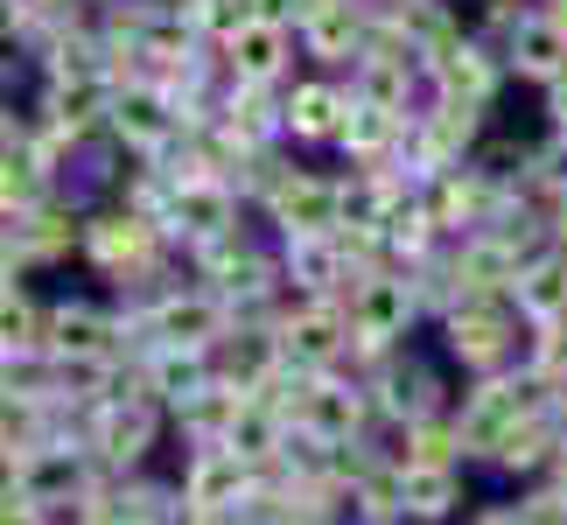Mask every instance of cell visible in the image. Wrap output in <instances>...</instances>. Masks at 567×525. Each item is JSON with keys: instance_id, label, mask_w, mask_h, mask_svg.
Here are the masks:
<instances>
[{"instance_id": "cell-26", "label": "cell", "mask_w": 567, "mask_h": 525, "mask_svg": "<svg viewBox=\"0 0 567 525\" xmlns=\"http://www.w3.org/2000/svg\"><path fill=\"white\" fill-rule=\"evenodd\" d=\"M176 14L196 42H231L252 21V0H176Z\"/></svg>"}, {"instance_id": "cell-3", "label": "cell", "mask_w": 567, "mask_h": 525, "mask_svg": "<svg viewBox=\"0 0 567 525\" xmlns=\"http://www.w3.org/2000/svg\"><path fill=\"white\" fill-rule=\"evenodd\" d=\"M252 217L274 238H330V231H343V168L301 155L288 168V183H280Z\"/></svg>"}, {"instance_id": "cell-23", "label": "cell", "mask_w": 567, "mask_h": 525, "mask_svg": "<svg viewBox=\"0 0 567 525\" xmlns=\"http://www.w3.org/2000/svg\"><path fill=\"white\" fill-rule=\"evenodd\" d=\"M512 309L533 322V330H547V322H567V253H539L526 274L512 280Z\"/></svg>"}, {"instance_id": "cell-19", "label": "cell", "mask_w": 567, "mask_h": 525, "mask_svg": "<svg viewBox=\"0 0 567 525\" xmlns=\"http://www.w3.org/2000/svg\"><path fill=\"white\" fill-rule=\"evenodd\" d=\"M554 455H560V434H554V421L547 413H526L505 442H497V455L476 476H497V484H512V491H526V484H539V476L554 470Z\"/></svg>"}, {"instance_id": "cell-28", "label": "cell", "mask_w": 567, "mask_h": 525, "mask_svg": "<svg viewBox=\"0 0 567 525\" xmlns=\"http://www.w3.org/2000/svg\"><path fill=\"white\" fill-rule=\"evenodd\" d=\"M539 126H547V134H567V71L554 78V84H539Z\"/></svg>"}, {"instance_id": "cell-22", "label": "cell", "mask_w": 567, "mask_h": 525, "mask_svg": "<svg viewBox=\"0 0 567 525\" xmlns=\"http://www.w3.org/2000/svg\"><path fill=\"white\" fill-rule=\"evenodd\" d=\"M238 406H246V392L238 385H204V392H189L183 406H168V428H176V449H204V442H225L231 421H238Z\"/></svg>"}, {"instance_id": "cell-6", "label": "cell", "mask_w": 567, "mask_h": 525, "mask_svg": "<svg viewBox=\"0 0 567 525\" xmlns=\"http://www.w3.org/2000/svg\"><path fill=\"white\" fill-rule=\"evenodd\" d=\"M421 210L442 225L449 238H470V231H484L497 210H505V183L484 168V162H455V168H442V175H427L421 183Z\"/></svg>"}, {"instance_id": "cell-20", "label": "cell", "mask_w": 567, "mask_h": 525, "mask_svg": "<svg viewBox=\"0 0 567 525\" xmlns=\"http://www.w3.org/2000/svg\"><path fill=\"white\" fill-rule=\"evenodd\" d=\"M470 476H476V470L406 463V470H400V491H406V525H455V518H470V512H463V505H476V497H470Z\"/></svg>"}, {"instance_id": "cell-7", "label": "cell", "mask_w": 567, "mask_h": 525, "mask_svg": "<svg viewBox=\"0 0 567 525\" xmlns=\"http://www.w3.org/2000/svg\"><path fill=\"white\" fill-rule=\"evenodd\" d=\"M351 78H337V71H301L288 84V147H301V155H330L337 134H343V120H351Z\"/></svg>"}, {"instance_id": "cell-18", "label": "cell", "mask_w": 567, "mask_h": 525, "mask_svg": "<svg viewBox=\"0 0 567 525\" xmlns=\"http://www.w3.org/2000/svg\"><path fill=\"white\" fill-rule=\"evenodd\" d=\"M113 84L105 78H78V84H29V105L35 113H50L71 141H99L105 120H113Z\"/></svg>"}, {"instance_id": "cell-24", "label": "cell", "mask_w": 567, "mask_h": 525, "mask_svg": "<svg viewBox=\"0 0 567 525\" xmlns=\"http://www.w3.org/2000/svg\"><path fill=\"white\" fill-rule=\"evenodd\" d=\"M50 196H56V175L42 168V162L29 155V147L0 162V217H8V225H21V217H29V210H42Z\"/></svg>"}, {"instance_id": "cell-21", "label": "cell", "mask_w": 567, "mask_h": 525, "mask_svg": "<svg viewBox=\"0 0 567 525\" xmlns=\"http://www.w3.org/2000/svg\"><path fill=\"white\" fill-rule=\"evenodd\" d=\"M400 147H406V113H392V105L358 99L330 155H337L343 168H364V162H385V155H400Z\"/></svg>"}, {"instance_id": "cell-16", "label": "cell", "mask_w": 567, "mask_h": 525, "mask_svg": "<svg viewBox=\"0 0 567 525\" xmlns=\"http://www.w3.org/2000/svg\"><path fill=\"white\" fill-rule=\"evenodd\" d=\"M225 56H231L238 84H295L301 71H309V63H301L295 29H280V21H259V14L225 42Z\"/></svg>"}, {"instance_id": "cell-10", "label": "cell", "mask_w": 567, "mask_h": 525, "mask_svg": "<svg viewBox=\"0 0 567 525\" xmlns=\"http://www.w3.org/2000/svg\"><path fill=\"white\" fill-rule=\"evenodd\" d=\"M176 484L189 505L204 512H246L252 497V463L231 442H204V449H176Z\"/></svg>"}, {"instance_id": "cell-25", "label": "cell", "mask_w": 567, "mask_h": 525, "mask_svg": "<svg viewBox=\"0 0 567 525\" xmlns=\"http://www.w3.org/2000/svg\"><path fill=\"white\" fill-rule=\"evenodd\" d=\"M176 189H183V175L168 168V162H134V168H126V183H120V196H113V204H126L134 217H155V225L168 231Z\"/></svg>"}, {"instance_id": "cell-8", "label": "cell", "mask_w": 567, "mask_h": 525, "mask_svg": "<svg viewBox=\"0 0 567 525\" xmlns=\"http://www.w3.org/2000/svg\"><path fill=\"white\" fill-rule=\"evenodd\" d=\"M280 358L295 371H351V316L322 295H295L280 322Z\"/></svg>"}, {"instance_id": "cell-2", "label": "cell", "mask_w": 567, "mask_h": 525, "mask_svg": "<svg viewBox=\"0 0 567 525\" xmlns=\"http://www.w3.org/2000/svg\"><path fill=\"white\" fill-rule=\"evenodd\" d=\"M358 379L372 392L379 421H427V413H455V400H463V371L442 350H421V343H400L392 358H379Z\"/></svg>"}, {"instance_id": "cell-14", "label": "cell", "mask_w": 567, "mask_h": 525, "mask_svg": "<svg viewBox=\"0 0 567 525\" xmlns=\"http://www.w3.org/2000/svg\"><path fill=\"white\" fill-rule=\"evenodd\" d=\"M497 56H505L512 84L539 92V84H554V78L567 71V29H554V21L539 14V8H526L505 35H497Z\"/></svg>"}, {"instance_id": "cell-15", "label": "cell", "mask_w": 567, "mask_h": 525, "mask_svg": "<svg viewBox=\"0 0 567 525\" xmlns=\"http://www.w3.org/2000/svg\"><path fill=\"white\" fill-rule=\"evenodd\" d=\"M84 217L92 210H78L71 196H50L42 210H29L21 217V246H29V259H35V280L42 274H84Z\"/></svg>"}, {"instance_id": "cell-27", "label": "cell", "mask_w": 567, "mask_h": 525, "mask_svg": "<svg viewBox=\"0 0 567 525\" xmlns=\"http://www.w3.org/2000/svg\"><path fill=\"white\" fill-rule=\"evenodd\" d=\"M518 512H526V525H567V491L539 476V484L518 491Z\"/></svg>"}, {"instance_id": "cell-12", "label": "cell", "mask_w": 567, "mask_h": 525, "mask_svg": "<svg viewBox=\"0 0 567 525\" xmlns=\"http://www.w3.org/2000/svg\"><path fill=\"white\" fill-rule=\"evenodd\" d=\"M364 35H372V14H364V0H322V8L295 29L301 42V63L309 71H351V56L364 50Z\"/></svg>"}, {"instance_id": "cell-30", "label": "cell", "mask_w": 567, "mask_h": 525, "mask_svg": "<svg viewBox=\"0 0 567 525\" xmlns=\"http://www.w3.org/2000/svg\"><path fill=\"white\" fill-rule=\"evenodd\" d=\"M463 525H526V512H518V491H512V497H484V505H470Z\"/></svg>"}, {"instance_id": "cell-31", "label": "cell", "mask_w": 567, "mask_h": 525, "mask_svg": "<svg viewBox=\"0 0 567 525\" xmlns=\"http://www.w3.org/2000/svg\"><path fill=\"white\" fill-rule=\"evenodd\" d=\"M547 231H554V246L567 253V189L554 196V210H547Z\"/></svg>"}, {"instance_id": "cell-4", "label": "cell", "mask_w": 567, "mask_h": 525, "mask_svg": "<svg viewBox=\"0 0 567 525\" xmlns=\"http://www.w3.org/2000/svg\"><path fill=\"white\" fill-rule=\"evenodd\" d=\"M162 449H176V428H168L162 400H105L92 413V455L120 476H141L162 463Z\"/></svg>"}, {"instance_id": "cell-11", "label": "cell", "mask_w": 567, "mask_h": 525, "mask_svg": "<svg viewBox=\"0 0 567 525\" xmlns=\"http://www.w3.org/2000/svg\"><path fill=\"white\" fill-rule=\"evenodd\" d=\"M105 134H113L134 162H162V155H176L183 120H176V105H168V92H155V84H126V92L113 99Z\"/></svg>"}, {"instance_id": "cell-29", "label": "cell", "mask_w": 567, "mask_h": 525, "mask_svg": "<svg viewBox=\"0 0 567 525\" xmlns=\"http://www.w3.org/2000/svg\"><path fill=\"white\" fill-rule=\"evenodd\" d=\"M21 470H29V449L14 434H0V497H21Z\"/></svg>"}, {"instance_id": "cell-32", "label": "cell", "mask_w": 567, "mask_h": 525, "mask_svg": "<svg viewBox=\"0 0 567 525\" xmlns=\"http://www.w3.org/2000/svg\"><path fill=\"white\" fill-rule=\"evenodd\" d=\"M533 8H539V14H547V21H554V29H567V0H533Z\"/></svg>"}, {"instance_id": "cell-5", "label": "cell", "mask_w": 567, "mask_h": 525, "mask_svg": "<svg viewBox=\"0 0 567 525\" xmlns=\"http://www.w3.org/2000/svg\"><path fill=\"white\" fill-rule=\"evenodd\" d=\"M42 350L50 358H120L126 350V322L113 309V295L92 288H63L50 295V316H42Z\"/></svg>"}, {"instance_id": "cell-9", "label": "cell", "mask_w": 567, "mask_h": 525, "mask_svg": "<svg viewBox=\"0 0 567 525\" xmlns=\"http://www.w3.org/2000/svg\"><path fill=\"white\" fill-rule=\"evenodd\" d=\"M427 84L434 92H449V99H470V105H484V113H505V99L518 92L512 84V71H505V56H497V42H484V35H463L455 50L427 71Z\"/></svg>"}, {"instance_id": "cell-17", "label": "cell", "mask_w": 567, "mask_h": 525, "mask_svg": "<svg viewBox=\"0 0 567 525\" xmlns=\"http://www.w3.org/2000/svg\"><path fill=\"white\" fill-rule=\"evenodd\" d=\"M280 364H288L280 358V330H267V322H231V330L210 343L217 385H238V392H259Z\"/></svg>"}, {"instance_id": "cell-13", "label": "cell", "mask_w": 567, "mask_h": 525, "mask_svg": "<svg viewBox=\"0 0 567 525\" xmlns=\"http://www.w3.org/2000/svg\"><path fill=\"white\" fill-rule=\"evenodd\" d=\"M238 217H246V196H238L225 175H183L176 210H168V238H176V246L189 253V246H204V238L231 231Z\"/></svg>"}, {"instance_id": "cell-1", "label": "cell", "mask_w": 567, "mask_h": 525, "mask_svg": "<svg viewBox=\"0 0 567 525\" xmlns=\"http://www.w3.org/2000/svg\"><path fill=\"white\" fill-rule=\"evenodd\" d=\"M526 337H533V322L512 309V295L463 301V309H449L442 322H434V350H442L463 379H497V371H518Z\"/></svg>"}]
</instances>
